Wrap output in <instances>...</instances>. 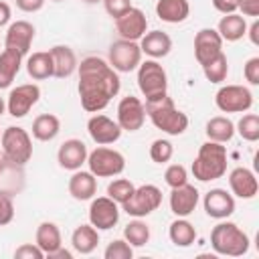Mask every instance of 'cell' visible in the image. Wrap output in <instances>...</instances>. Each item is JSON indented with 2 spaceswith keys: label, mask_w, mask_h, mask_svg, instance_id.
Returning a JSON list of instances; mask_svg holds the SVG:
<instances>
[{
  "label": "cell",
  "mask_w": 259,
  "mask_h": 259,
  "mask_svg": "<svg viewBox=\"0 0 259 259\" xmlns=\"http://www.w3.org/2000/svg\"><path fill=\"white\" fill-rule=\"evenodd\" d=\"M188 14H190L188 0H158L156 2V16L162 22L178 24V22H184Z\"/></svg>",
  "instance_id": "26"
},
{
  "label": "cell",
  "mask_w": 259,
  "mask_h": 259,
  "mask_svg": "<svg viewBox=\"0 0 259 259\" xmlns=\"http://www.w3.org/2000/svg\"><path fill=\"white\" fill-rule=\"evenodd\" d=\"M115 30L121 38L138 42L148 32V18H146L144 10H140L136 6L125 10L119 18H115Z\"/></svg>",
  "instance_id": "15"
},
{
  "label": "cell",
  "mask_w": 259,
  "mask_h": 259,
  "mask_svg": "<svg viewBox=\"0 0 259 259\" xmlns=\"http://www.w3.org/2000/svg\"><path fill=\"white\" fill-rule=\"evenodd\" d=\"M0 138H2V132H0Z\"/></svg>",
  "instance_id": "55"
},
{
  "label": "cell",
  "mask_w": 259,
  "mask_h": 259,
  "mask_svg": "<svg viewBox=\"0 0 259 259\" xmlns=\"http://www.w3.org/2000/svg\"><path fill=\"white\" fill-rule=\"evenodd\" d=\"M14 257H16V259H42L45 253L38 249L36 243H24V245H20V247L14 251Z\"/></svg>",
  "instance_id": "43"
},
{
  "label": "cell",
  "mask_w": 259,
  "mask_h": 259,
  "mask_svg": "<svg viewBox=\"0 0 259 259\" xmlns=\"http://www.w3.org/2000/svg\"><path fill=\"white\" fill-rule=\"evenodd\" d=\"M140 49L142 55H148L150 59H164L172 51V38L164 30H150L140 38Z\"/></svg>",
  "instance_id": "22"
},
{
  "label": "cell",
  "mask_w": 259,
  "mask_h": 259,
  "mask_svg": "<svg viewBox=\"0 0 259 259\" xmlns=\"http://www.w3.org/2000/svg\"><path fill=\"white\" fill-rule=\"evenodd\" d=\"M198 200H200V192L196 190V186L186 182L182 186L172 188V192H170V210L176 217H188V214L194 212Z\"/></svg>",
  "instance_id": "21"
},
{
  "label": "cell",
  "mask_w": 259,
  "mask_h": 259,
  "mask_svg": "<svg viewBox=\"0 0 259 259\" xmlns=\"http://www.w3.org/2000/svg\"><path fill=\"white\" fill-rule=\"evenodd\" d=\"M227 148L219 142H204L198 148V154L192 162V174L198 182H210L219 180L227 174Z\"/></svg>",
  "instance_id": "3"
},
{
  "label": "cell",
  "mask_w": 259,
  "mask_h": 259,
  "mask_svg": "<svg viewBox=\"0 0 259 259\" xmlns=\"http://www.w3.org/2000/svg\"><path fill=\"white\" fill-rule=\"evenodd\" d=\"M123 239L132 247H144L150 241V227L142 219H136L134 217V221H130L123 227Z\"/></svg>",
  "instance_id": "34"
},
{
  "label": "cell",
  "mask_w": 259,
  "mask_h": 259,
  "mask_svg": "<svg viewBox=\"0 0 259 259\" xmlns=\"http://www.w3.org/2000/svg\"><path fill=\"white\" fill-rule=\"evenodd\" d=\"M34 26L28 20H16L8 26L6 36H4V49L16 51L18 55H28L32 40H34Z\"/></svg>",
  "instance_id": "17"
},
{
  "label": "cell",
  "mask_w": 259,
  "mask_h": 259,
  "mask_svg": "<svg viewBox=\"0 0 259 259\" xmlns=\"http://www.w3.org/2000/svg\"><path fill=\"white\" fill-rule=\"evenodd\" d=\"M34 243L38 245V249L45 253V257H51L59 247H63V239H61V231L55 223L51 221H42L36 227L34 233Z\"/></svg>",
  "instance_id": "25"
},
{
  "label": "cell",
  "mask_w": 259,
  "mask_h": 259,
  "mask_svg": "<svg viewBox=\"0 0 259 259\" xmlns=\"http://www.w3.org/2000/svg\"><path fill=\"white\" fill-rule=\"evenodd\" d=\"M164 182L170 186V188H176V186H182L188 182V172L182 164H170L164 172Z\"/></svg>",
  "instance_id": "40"
},
{
  "label": "cell",
  "mask_w": 259,
  "mask_h": 259,
  "mask_svg": "<svg viewBox=\"0 0 259 259\" xmlns=\"http://www.w3.org/2000/svg\"><path fill=\"white\" fill-rule=\"evenodd\" d=\"M40 99V87L36 83H22V85H16L14 89H10L8 93V99H6V111L20 119L24 117Z\"/></svg>",
  "instance_id": "11"
},
{
  "label": "cell",
  "mask_w": 259,
  "mask_h": 259,
  "mask_svg": "<svg viewBox=\"0 0 259 259\" xmlns=\"http://www.w3.org/2000/svg\"><path fill=\"white\" fill-rule=\"evenodd\" d=\"M4 111H6V101H4L2 97H0V115H2Z\"/></svg>",
  "instance_id": "51"
},
{
  "label": "cell",
  "mask_w": 259,
  "mask_h": 259,
  "mask_svg": "<svg viewBox=\"0 0 259 259\" xmlns=\"http://www.w3.org/2000/svg\"><path fill=\"white\" fill-rule=\"evenodd\" d=\"M26 73L34 81H45L53 77V57L49 51H36L26 59Z\"/></svg>",
  "instance_id": "32"
},
{
  "label": "cell",
  "mask_w": 259,
  "mask_h": 259,
  "mask_svg": "<svg viewBox=\"0 0 259 259\" xmlns=\"http://www.w3.org/2000/svg\"><path fill=\"white\" fill-rule=\"evenodd\" d=\"M53 2H63V0H53Z\"/></svg>",
  "instance_id": "54"
},
{
  "label": "cell",
  "mask_w": 259,
  "mask_h": 259,
  "mask_svg": "<svg viewBox=\"0 0 259 259\" xmlns=\"http://www.w3.org/2000/svg\"><path fill=\"white\" fill-rule=\"evenodd\" d=\"M168 237L176 247H190L196 241V229L190 221H186V217H178L170 223Z\"/></svg>",
  "instance_id": "33"
},
{
  "label": "cell",
  "mask_w": 259,
  "mask_h": 259,
  "mask_svg": "<svg viewBox=\"0 0 259 259\" xmlns=\"http://www.w3.org/2000/svg\"><path fill=\"white\" fill-rule=\"evenodd\" d=\"M257 32H259V20H253V24L247 26V32H245V34H249L253 45H259V34Z\"/></svg>",
  "instance_id": "49"
},
{
  "label": "cell",
  "mask_w": 259,
  "mask_h": 259,
  "mask_svg": "<svg viewBox=\"0 0 259 259\" xmlns=\"http://www.w3.org/2000/svg\"><path fill=\"white\" fill-rule=\"evenodd\" d=\"M172 156H174V146L168 140L158 138V140L152 142V146H150V158H152V162L166 164V162L172 160Z\"/></svg>",
  "instance_id": "38"
},
{
  "label": "cell",
  "mask_w": 259,
  "mask_h": 259,
  "mask_svg": "<svg viewBox=\"0 0 259 259\" xmlns=\"http://www.w3.org/2000/svg\"><path fill=\"white\" fill-rule=\"evenodd\" d=\"M235 132L247 142H257L259 140V115L257 113H245L235 123Z\"/></svg>",
  "instance_id": "36"
},
{
  "label": "cell",
  "mask_w": 259,
  "mask_h": 259,
  "mask_svg": "<svg viewBox=\"0 0 259 259\" xmlns=\"http://www.w3.org/2000/svg\"><path fill=\"white\" fill-rule=\"evenodd\" d=\"M79 71V99L81 107L87 113H99L103 111L109 101L119 93L121 81L117 71L101 57H85L77 65Z\"/></svg>",
  "instance_id": "1"
},
{
  "label": "cell",
  "mask_w": 259,
  "mask_h": 259,
  "mask_svg": "<svg viewBox=\"0 0 259 259\" xmlns=\"http://www.w3.org/2000/svg\"><path fill=\"white\" fill-rule=\"evenodd\" d=\"M144 109H146V115L150 117V121L154 123V127L162 130L168 136H182L188 127V115L174 105V101L168 93L164 97L146 101Z\"/></svg>",
  "instance_id": "2"
},
{
  "label": "cell",
  "mask_w": 259,
  "mask_h": 259,
  "mask_svg": "<svg viewBox=\"0 0 259 259\" xmlns=\"http://www.w3.org/2000/svg\"><path fill=\"white\" fill-rule=\"evenodd\" d=\"M103 257L105 259H132L134 257V247L125 239H115L105 247Z\"/></svg>",
  "instance_id": "39"
},
{
  "label": "cell",
  "mask_w": 259,
  "mask_h": 259,
  "mask_svg": "<svg viewBox=\"0 0 259 259\" xmlns=\"http://www.w3.org/2000/svg\"><path fill=\"white\" fill-rule=\"evenodd\" d=\"M61 132V119L55 113H40L32 121V138L38 142H51Z\"/></svg>",
  "instance_id": "29"
},
{
  "label": "cell",
  "mask_w": 259,
  "mask_h": 259,
  "mask_svg": "<svg viewBox=\"0 0 259 259\" xmlns=\"http://www.w3.org/2000/svg\"><path fill=\"white\" fill-rule=\"evenodd\" d=\"M83 2H87V4H95V2H101V0H83Z\"/></svg>",
  "instance_id": "53"
},
{
  "label": "cell",
  "mask_w": 259,
  "mask_h": 259,
  "mask_svg": "<svg viewBox=\"0 0 259 259\" xmlns=\"http://www.w3.org/2000/svg\"><path fill=\"white\" fill-rule=\"evenodd\" d=\"M51 57H53V77L57 79H67L77 71V55L71 47L67 45H55L53 49H49Z\"/></svg>",
  "instance_id": "23"
},
{
  "label": "cell",
  "mask_w": 259,
  "mask_h": 259,
  "mask_svg": "<svg viewBox=\"0 0 259 259\" xmlns=\"http://www.w3.org/2000/svg\"><path fill=\"white\" fill-rule=\"evenodd\" d=\"M243 75L249 85H259V57L247 59V63L243 67Z\"/></svg>",
  "instance_id": "44"
},
{
  "label": "cell",
  "mask_w": 259,
  "mask_h": 259,
  "mask_svg": "<svg viewBox=\"0 0 259 259\" xmlns=\"http://www.w3.org/2000/svg\"><path fill=\"white\" fill-rule=\"evenodd\" d=\"M160 204H162V190L156 184H142L136 186L134 194L121 204V210L130 217L142 219L152 214Z\"/></svg>",
  "instance_id": "8"
},
{
  "label": "cell",
  "mask_w": 259,
  "mask_h": 259,
  "mask_svg": "<svg viewBox=\"0 0 259 259\" xmlns=\"http://www.w3.org/2000/svg\"><path fill=\"white\" fill-rule=\"evenodd\" d=\"M20 67H22V55L10 49H4L0 53V89H8L12 85Z\"/></svg>",
  "instance_id": "30"
},
{
  "label": "cell",
  "mask_w": 259,
  "mask_h": 259,
  "mask_svg": "<svg viewBox=\"0 0 259 259\" xmlns=\"http://www.w3.org/2000/svg\"><path fill=\"white\" fill-rule=\"evenodd\" d=\"M69 194L75 200H91L97 194V178L87 170H75L69 178Z\"/></svg>",
  "instance_id": "24"
},
{
  "label": "cell",
  "mask_w": 259,
  "mask_h": 259,
  "mask_svg": "<svg viewBox=\"0 0 259 259\" xmlns=\"http://www.w3.org/2000/svg\"><path fill=\"white\" fill-rule=\"evenodd\" d=\"M229 186H231L233 196L243 198V200L255 198V194L259 190L257 176L253 174V170H249L245 166H237L229 172Z\"/></svg>",
  "instance_id": "20"
},
{
  "label": "cell",
  "mask_w": 259,
  "mask_h": 259,
  "mask_svg": "<svg viewBox=\"0 0 259 259\" xmlns=\"http://www.w3.org/2000/svg\"><path fill=\"white\" fill-rule=\"evenodd\" d=\"M119 221V204L109 196H93L89 204V223L97 231H109Z\"/></svg>",
  "instance_id": "12"
},
{
  "label": "cell",
  "mask_w": 259,
  "mask_h": 259,
  "mask_svg": "<svg viewBox=\"0 0 259 259\" xmlns=\"http://www.w3.org/2000/svg\"><path fill=\"white\" fill-rule=\"evenodd\" d=\"M237 4H239V0H212L214 10H219L221 14H233V12H237Z\"/></svg>",
  "instance_id": "47"
},
{
  "label": "cell",
  "mask_w": 259,
  "mask_h": 259,
  "mask_svg": "<svg viewBox=\"0 0 259 259\" xmlns=\"http://www.w3.org/2000/svg\"><path fill=\"white\" fill-rule=\"evenodd\" d=\"M10 16H12L10 4H6V2L0 0V26H6L10 22Z\"/></svg>",
  "instance_id": "48"
},
{
  "label": "cell",
  "mask_w": 259,
  "mask_h": 259,
  "mask_svg": "<svg viewBox=\"0 0 259 259\" xmlns=\"http://www.w3.org/2000/svg\"><path fill=\"white\" fill-rule=\"evenodd\" d=\"M138 87L146 101L164 97L168 93V75L166 69L156 59H146L138 65Z\"/></svg>",
  "instance_id": "6"
},
{
  "label": "cell",
  "mask_w": 259,
  "mask_h": 259,
  "mask_svg": "<svg viewBox=\"0 0 259 259\" xmlns=\"http://www.w3.org/2000/svg\"><path fill=\"white\" fill-rule=\"evenodd\" d=\"M47 0H14L16 8H20L22 12H38L45 6Z\"/></svg>",
  "instance_id": "46"
},
{
  "label": "cell",
  "mask_w": 259,
  "mask_h": 259,
  "mask_svg": "<svg viewBox=\"0 0 259 259\" xmlns=\"http://www.w3.org/2000/svg\"><path fill=\"white\" fill-rule=\"evenodd\" d=\"M107 63L117 73H132L142 63V49L136 40L119 38V40L111 42L109 53H107Z\"/></svg>",
  "instance_id": "10"
},
{
  "label": "cell",
  "mask_w": 259,
  "mask_h": 259,
  "mask_svg": "<svg viewBox=\"0 0 259 259\" xmlns=\"http://www.w3.org/2000/svg\"><path fill=\"white\" fill-rule=\"evenodd\" d=\"M217 32L221 34L223 40L235 42V40H239V38L245 36V32H247V20H245L243 14H237V12L225 14L219 20V24H217Z\"/></svg>",
  "instance_id": "28"
},
{
  "label": "cell",
  "mask_w": 259,
  "mask_h": 259,
  "mask_svg": "<svg viewBox=\"0 0 259 259\" xmlns=\"http://www.w3.org/2000/svg\"><path fill=\"white\" fill-rule=\"evenodd\" d=\"M214 105L223 113H245L253 107V93L245 85H223L214 93Z\"/></svg>",
  "instance_id": "9"
},
{
  "label": "cell",
  "mask_w": 259,
  "mask_h": 259,
  "mask_svg": "<svg viewBox=\"0 0 259 259\" xmlns=\"http://www.w3.org/2000/svg\"><path fill=\"white\" fill-rule=\"evenodd\" d=\"M202 206L210 219L223 221L235 212V196L225 188H210L202 198Z\"/></svg>",
  "instance_id": "18"
},
{
  "label": "cell",
  "mask_w": 259,
  "mask_h": 259,
  "mask_svg": "<svg viewBox=\"0 0 259 259\" xmlns=\"http://www.w3.org/2000/svg\"><path fill=\"white\" fill-rule=\"evenodd\" d=\"M249 235L235 223L231 221H221L219 225L212 227L210 231V247L217 255H227V257H241L249 251Z\"/></svg>",
  "instance_id": "4"
},
{
  "label": "cell",
  "mask_w": 259,
  "mask_h": 259,
  "mask_svg": "<svg viewBox=\"0 0 259 259\" xmlns=\"http://www.w3.org/2000/svg\"><path fill=\"white\" fill-rule=\"evenodd\" d=\"M85 164L89 166V172L95 178H111L125 170L123 154L107 146H97L93 152H89Z\"/></svg>",
  "instance_id": "7"
},
{
  "label": "cell",
  "mask_w": 259,
  "mask_h": 259,
  "mask_svg": "<svg viewBox=\"0 0 259 259\" xmlns=\"http://www.w3.org/2000/svg\"><path fill=\"white\" fill-rule=\"evenodd\" d=\"M134 190H136V186L127 178H115V180H111L107 184V196L113 198L119 206L134 194Z\"/></svg>",
  "instance_id": "37"
},
{
  "label": "cell",
  "mask_w": 259,
  "mask_h": 259,
  "mask_svg": "<svg viewBox=\"0 0 259 259\" xmlns=\"http://www.w3.org/2000/svg\"><path fill=\"white\" fill-rule=\"evenodd\" d=\"M4 160L14 166H24L32 158V138L20 125H8L0 138Z\"/></svg>",
  "instance_id": "5"
},
{
  "label": "cell",
  "mask_w": 259,
  "mask_h": 259,
  "mask_svg": "<svg viewBox=\"0 0 259 259\" xmlns=\"http://www.w3.org/2000/svg\"><path fill=\"white\" fill-rule=\"evenodd\" d=\"M204 134L210 142H219V144H227L233 140L235 136V123L225 117V115H214L206 121L204 125Z\"/></svg>",
  "instance_id": "31"
},
{
  "label": "cell",
  "mask_w": 259,
  "mask_h": 259,
  "mask_svg": "<svg viewBox=\"0 0 259 259\" xmlns=\"http://www.w3.org/2000/svg\"><path fill=\"white\" fill-rule=\"evenodd\" d=\"M121 127V132H138L144 121H146V109L142 99L127 95L121 97L117 103V119H115Z\"/></svg>",
  "instance_id": "13"
},
{
  "label": "cell",
  "mask_w": 259,
  "mask_h": 259,
  "mask_svg": "<svg viewBox=\"0 0 259 259\" xmlns=\"http://www.w3.org/2000/svg\"><path fill=\"white\" fill-rule=\"evenodd\" d=\"M103 2V6H105V12L115 20V18H119L125 10H130L132 8V0H101Z\"/></svg>",
  "instance_id": "41"
},
{
  "label": "cell",
  "mask_w": 259,
  "mask_h": 259,
  "mask_svg": "<svg viewBox=\"0 0 259 259\" xmlns=\"http://www.w3.org/2000/svg\"><path fill=\"white\" fill-rule=\"evenodd\" d=\"M87 132L91 136V140L97 146H109L115 144L121 138V127L115 119L103 115V113H93L87 121Z\"/></svg>",
  "instance_id": "14"
},
{
  "label": "cell",
  "mask_w": 259,
  "mask_h": 259,
  "mask_svg": "<svg viewBox=\"0 0 259 259\" xmlns=\"http://www.w3.org/2000/svg\"><path fill=\"white\" fill-rule=\"evenodd\" d=\"M2 170H4V158L0 156V174H2Z\"/></svg>",
  "instance_id": "52"
},
{
  "label": "cell",
  "mask_w": 259,
  "mask_h": 259,
  "mask_svg": "<svg viewBox=\"0 0 259 259\" xmlns=\"http://www.w3.org/2000/svg\"><path fill=\"white\" fill-rule=\"evenodd\" d=\"M202 73L206 77V81L210 83H223L229 75V61H227V55L225 53H219L212 61H208L206 65H202Z\"/></svg>",
  "instance_id": "35"
},
{
  "label": "cell",
  "mask_w": 259,
  "mask_h": 259,
  "mask_svg": "<svg viewBox=\"0 0 259 259\" xmlns=\"http://www.w3.org/2000/svg\"><path fill=\"white\" fill-rule=\"evenodd\" d=\"M99 243V231L89 223V225H79L73 235H71V247L79 255H89L97 249Z\"/></svg>",
  "instance_id": "27"
},
{
  "label": "cell",
  "mask_w": 259,
  "mask_h": 259,
  "mask_svg": "<svg viewBox=\"0 0 259 259\" xmlns=\"http://www.w3.org/2000/svg\"><path fill=\"white\" fill-rule=\"evenodd\" d=\"M51 257H53V259H71V257H73V251H67V249L59 247Z\"/></svg>",
  "instance_id": "50"
},
{
  "label": "cell",
  "mask_w": 259,
  "mask_h": 259,
  "mask_svg": "<svg viewBox=\"0 0 259 259\" xmlns=\"http://www.w3.org/2000/svg\"><path fill=\"white\" fill-rule=\"evenodd\" d=\"M237 10H241L243 16H253V18H257V16H259V0H239Z\"/></svg>",
  "instance_id": "45"
},
{
  "label": "cell",
  "mask_w": 259,
  "mask_h": 259,
  "mask_svg": "<svg viewBox=\"0 0 259 259\" xmlns=\"http://www.w3.org/2000/svg\"><path fill=\"white\" fill-rule=\"evenodd\" d=\"M14 219V204H12V198L4 192H0V227L12 223Z\"/></svg>",
  "instance_id": "42"
},
{
  "label": "cell",
  "mask_w": 259,
  "mask_h": 259,
  "mask_svg": "<svg viewBox=\"0 0 259 259\" xmlns=\"http://www.w3.org/2000/svg\"><path fill=\"white\" fill-rule=\"evenodd\" d=\"M223 38L217 32V28H200L194 34V57L198 61V65H206L208 61H212L219 53H223Z\"/></svg>",
  "instance_id": "16"
},
{
  "label": "cell",
  "mask_w": 259,
  "mask_h": 259,
  "mask_svg": "<svg viewBox=\"0 0 259 259\" xmlns=\"http://www.w3.org/2000/svg\"><path fill=\"white\" fill-rule=\"evenodd\" d=\"M87 154L89 152H87L85 142H81L77 138H69V140H65L59 146V150H57V162H59V166L63 170L75 172V170H79L87 162Z\"/></svg>",
  "instance_id": "19"
}]
</instances>
